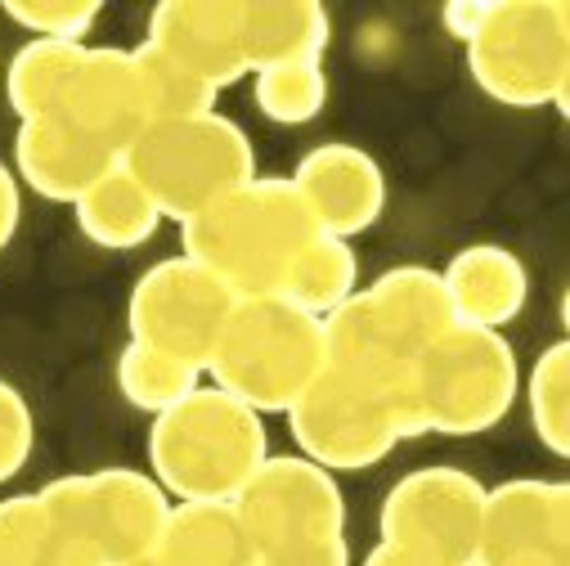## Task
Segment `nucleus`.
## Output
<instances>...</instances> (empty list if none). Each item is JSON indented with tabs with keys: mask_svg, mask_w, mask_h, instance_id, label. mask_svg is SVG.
I'll return each instance as SVG.
<instances>
[{
	"mask_svg": "<svg viewBox=\"0 0 570 566\" xmlns=\"http://www.w3.org/2000/svg\"><path fill=\"white\" fill-rule=\"evenodd\" d=\"M324 329V369L364 378V382H404L409 378V351L391 338V329L377 320V311L368 306L364 289L342 302L328 320H320Z\"/></svg>",
	"mask_w": 570,
	"mask_h": 566,
	"instance_id": "obj_20",
	"label": "nucleus"
},
{
	"mask_svg": "<svg viewBox=\"0 0 570 566\" xmlns=\"http://www.w3.org/2000/svg\"><path fill=\"white\" fill-rule=\"evenodd\" d=\"M297 441V455L337 472L377 468L395 446L422 437V422L404 382H364L337 369H320V378L283 413Z\"/></svg>",
	"mask_w": 570,
	"mask_h": 566,
	"instance_id": "obj_6",
	"label": "nucleus"
},
{
	"mask_svg": "<svg viewBox=\"0 0 570 566\" xmlns=\"http://www.w3.org/2000/svg\"><path fill=\"white\" fill-rule=\"evenodd\" d=\"M468 72L503 108H566L570 10L566 0H485Z\"/></svg>",
	"mask_w": 570,
	"mask_h": 566,
	"instance_id": "obj_8",
	"label": "nucleus"
},
{
	"mask_svg": "<svg viewBox=\"0 0 570 566\" xmlns=\"http://www.w3.org/2000/svg\"><path fill=\"white\" fill-rule=\"evenodd\" d=\"M360 566H450V562H436V557H422V553H404V548H395V544H373L368 553H364V562Z\"/></svg>",
	"mask_w": 570,
	"mask_h": 566,
	"instance_id": "obj_35",
	"label": "nucleus"
},
{
	"mask_svg": "<svg viewBox=\"0 0 570 566\" xmlns=\"http://www.w3.org/2000/svg\"><path fill=\"white\" fill-rule=\"evenodd\" d=\"M139 64V81H145V99H149V121L163 117H194V113H212L216 108V90L207 81H198L189 68H180L176 59H167L163 50H154L149 41H139L135 50Z\"/></svg>",
	"mask_w": 570,
	"mask_h": 566,
	"instance_id": "obj_28",
	"label": "nucleus"
},
{
	"mask_svg": "<svg viewBox=\"0 0 570 566\" xmlns=\"http://www.w3.org/2000/svg\"><path fill=\"white\" fill-rule=\"evenodd\" d=\"M234 302L238 297L216 274H207L198 261L180 252L149 265L135 279V289L126 297V329H130V342L139 347L207 369L234 315Z\"/></svg>",
	"mask_w": 570,
	"mask_h": 566,
	"instance_id": "obj_9",
	"label": "nucleus"
},
{
	"mask_svg": "<svg viewBox=\"0 0 570 566\" xmlns=\"http://www.w3.org/2000/svg\"><path fill=\"white\" fill-rule=\"evenodd\" d=\"M324 369V329L283 297H238L203 369L212 387L247 409L288 413Z\"/></svg>",
	"mask_w": 570,
	"mask_h": 566,
	"instance_id": "obj_5",
	"label": "nucleus"
},
{
	"mask_svg": "<svg viewBox=\"0 0 570 566\" xmlns=\"http://www.w3.org/2000/svg\"><path fill=\"white\" fill-rule=\"evenodd\" d=\"M126 566H158V557L149 553V557H135V562H126Z\"/></svg>",
	"mask_w": 570,
	"mask_h": 566,
	"instance_id": "obj_36",
	"label": "nucleus"
},
{
	"mask_svg": "<svg viewBox=\"0 0 570 566\" xmlns=\"http://www.w3.org/2000/svg\"><path fill=\"white\" fill-rule=\"evenodd\" d=\"M72 212H77V230L104 252H135L163 230L158 203L139 189V180L121 163L112 172H104L72 203Z\"/></svg>",
	"mask_w": 570,
	"mask_h": 566,
	"instance_id": "obj_21",
	"label": "nucleus"
},
{
	"mask_svg": "<svg viewBox=\"0 0 570 566\" xmlns=\"http://www.w3.org/2000/svg\"><path fill=\"white\" fill-rule=\"evenodd\" d=\"M121 167L158 203L163 221L185 225L256 176V149L234 117L212 108L194 117L149 121L126 145Z\"/></svg>",
	"mask_w": 570,
	"mask_h": 566,
	"instance_id": "obj_4",
	"label": "nucleus"
},
{
	"mask_svg": "<svg viewBox=\"0 0 570 566\" xmlns=\"http://www.w3.org/2000/svg\"><path fill=\"white\" fill-rule=\"evenodd\" d=\"M0 566H63L37 495L0 499Z\"/></svg>",
	"mask_w": 570,
	"mask_h": 566,
	"instance_id": "obj_29",
	"label": "nucleus"
},
{
	"mask_svg": "<svg viewBox=\"0 0 570 566\" xmlns=\"http://www.w3.org/2000/svg\"><path fill=\"white\" fill-rule=\"evenodd\" d=\"M59 117L121 158L130 139L149 126V99L135 55L117 46H86L59 99Z\"/></svg>",
	"mask_w": 570,
	"mask_h": 566,
	"instance_id": "obj_14",
	"label": "nucleus"
},
{
	"mask_svg": "<svg viewBox=\"0 0 570 566\" xmlns=\"http://www.w3.org/2000/svg\"><path fill=\"white\" fill-rule=\"evenodd\" d=\"M154 557L158 566H256L234 504H171Z\"/></svg>",
	"mask_w": 570,
	"mask_h": 566,
	"instance_id": "obj_22",
	"label": "nucleus"
},
{
	"mask_svg": "<svg viewBox=\"0 0 570 566\" xmlns=\"http://www.w3.org/2000/svg\"><path fill=\"white\" fill-rule=\"evenodd\" d=\"M355 293H360V256H355V247L346 238L315 234L297 252V261L288 265V274H283L274 297H283L311 320H328Z\"/></svg>",
	"mask_w": 570,
	"mask_h": 566,
	"instance_id": "obj_23",
	"label": "nucleus"
},
{
	"mask_svg": "<svg viewBox=\"0 0 570 566\" xmlns=\"http://www.w3.org/2000/svg\"><path fill=\"white\" fill-rule=\"evenodd\" d=\"M525 409L539 446L557 459L570 455V347L552 342L539 351V360L525 373Z\"/></svg>",
	"mask_w": 570,
	"mask_h": 566,
	"instance_id": "obj_26",
	"label": "nucleus"
},
{
	"mask_svg": "<svg viewBox=\"0 0 570 566\" xmlns=\"http://www.w3.org/2000/svg\"><path fill=\"white\" fill-rule=\"evenodd\" d=\"M472 566H570V486L548 477L485 486Z\"/></svg>",
	"mask_w": 570,
	"mask_h": 566,
	"instance_id": "obj_12",
	"label": "nucleus"
},
{
	"mask_svg": "<svg viewBox=\"0 0 570 566\" xmlns=\"http://www.w3.org/2000/svg\"><path fill=\"white\" fill-rule=\"evenodd\" d=\"M481 14H485V0H450V6L441 10V23L459 46H468L472 32L481 28Z\"/></svg>",
	"mask_w": 570,
	"mask_h": 566,
	"instance_id": "obj_34",
	"label": "nucleus"
},
{
	"mask_svg": "<svg viewBox=\"0 0 570 566\" xmlns=\"http://www.w3.org/2000/svg\"><path fill=\"white\" fill-rule=\"evenodd\" d=\"M117 163L121 158L112 149H104L99 139H90L86 130H77L59 113L19 121V135H14V176H19V185L41 194L46 203H68L72 207Z\"/></svg>",
	"mask_w": 570,
	"mask_h": 566,
	"instance_id": "obj_16",
	"label": "nucleus"
},
{
	"mask_svg": "<svg viewBox=\"0 0 570 566\" xmlns=\"http://www.w3.org/2000/svg\"><path fill=\"white\" fill-rule=\"evenodd\" d=\"M238 32L247 72L278 64H311L328 55L333 14L320 0H243Z\"/></svg>",
	"mask_w": 570,
	"mask_h": 566,
	"instance_id": "obj_18",
	"label": "nucleus"
},
{
	"mask_svg": "<svg viewBox=\"0 0 570 566\" xmlns=\"http://www.w3.org/2000/svg\"><path fill=\"white\" fill-rule=\"evenodd\" d=\"M293 189L306 203L311 221L328 238H360L368 234L382 212H386V172L377 158L346 139H328L315 145L297 167H293Z\"/></svg>",
	"mask_w": 570,
	"mask_h": 566,
	"instance_id": "obj_13",
	"label": "nucleus"
},
{
	"mask_svg": "<svg viewBox=\"0 0 570 566\" xmlns=\"http://www.w3.org/2000/svg\"><path fill=\"white\" fill-rule=\"evenodd\" d=\"M86 46H68V41H23L10 64H6V104L14 108L19 121L28 117H46V113H59V99L68 90V77L77 68Z\"/></svg>",
	"mask_w": 570,
	"mask_h": 566,
	"instance_id": "obj_24",
	"label": "nucleus"
},
{
	"mask_svg": "<svg viewBox=\"0 0 570 566\" xmlns=\"http://www.w3.org/2000/svg\"><path fill=\"white\" fill-rule=\"evenodd\" d=\"M19 221H23V194H19V176L14 167L0 163V252H6L19 234Z\"/></svg>",
	"mask_w": 570,
	"mask_h": 566,
	"instance_id": "obj_33",
	"label": "nucleus"
},
{
	"mask_svg": "<svg viewBox=\"0 0 570 566\" xmlns=\"http://www.w3.org/2000/svg\"><path fill=\"white\" fill-rule=\"evenodd\" d=\"M441 283L450 293V311L468 329L503 333L530 302V274L521 256L503 243H472L450 256L441 270Z\"/></svg>",
	"mask_w": 570,
	"mask_h": 566,
	"instance_id": "obj_17",
	"label": "nucleus"
},
{
	"mask_svg": "<svg viewBox=\"0 0 570 566\" xmlns=\"http://www.w3.org/2000/svg\"><path fill=\"white\" fill-rule=\"evenodd\" d=\"M256 566H351V539H324V544H306V548H283V553H265L256 557Z\"/></svg>",
	"mask_w": 570,
	"mask_h": 566,
	"instance_id": "obj_32",
	"label": "nucleus"
},
{
	"mask_svg": "<svg viewBox=\"0 0 570 566\" xmlns=\"http://www.w3.org/2000/svg\"><path fill=\"white\" fill-rule=\"evenodd\" d=\"M265 459V418L212 382L149 422V477L171 504H234Z\"/></svg>",
	"mask_w": 570,
	"mask_h": 566,
	"instance_id": "obj_2",
	"label": "nucleus"
},
{
	"mask_svg": "<svg viewBox=\"0 0 570 566\" xmlns=\"http://www.w3.org/2000/svg\"><path fill=\"white\" fill-rule=\"evenodd\" d=\"M315 234L288 176H252L180 225L185 256L216 274L234 297H274Z\"/></svg>",
	"mask_w": 570,
	"mask_h": 566,
	"instance_id": "obj_1",
	"label": "nucleus"
},
{
	"mask_svg": "<svg viewBox=\"0 0 570 566\" xmlns=\"http://www.w3.org/2000/svg\"><path fill=\"white\" fill-rule=\"evenodd\" d=\"M63 566H126L149 557L171 517V495L139 468L68 472L37 490Z\"/></svg>",
	"mask_w": 570,
	"mask_h": 566,
	"instance_id": "obj_3",
	"label": "nucleus"
},
{
	"mask_svg": "<svg viewBox=\"0 0 570 566\" xmlns=\"http://www.w3.org/2000/svg\"><path fill=\"white\" fill-rule=\"evenodd\" d=\"M203 387V369L185 364V360H171L163 351H149L139 342H126L121 355H117V391L130 409L139 413H167L171 404H180L189 391Z\"/></svg>",
	"mask_w": 570,
	"mask_h": 566,
	"instance_id": "obj_25",
	"label": "nucleus"
},
{
	"mask_svg": "<svg viewBox=\"0 0 570 566\" xmlns=\"http://www.w3.org/2000/svg\"><path fill=\"white\" fill-rule=\"evenodd\" d=\"M99 14H104L99 0H6V19L19 23L32 41L86 46Z\"/></svg>",
	"mask_w": 570,
	"mask_h": 566,
	"instance_id": "obj_30",
	"label": "nucleus"
},
{
	"mask_svg": "<svg viewBox=\"0 0 570 566\" xmlns=\"http://www.w3.org/2000/svg\"><path fill=\"white\" fill-rule=\"evenodd\" d=\"M234 513L256 557L346 535V495L337 477L302 455H269L234 495Z\"/></svg>",
	"mask_w": 570,
	"mask_h": 566,
	"instance_id": "obj_10",
	"label": "nucleus"
},
{
	"mask_svg": "<svg viewBox=\"0 0 570 566\" xmlns=\"http://www.w3.org/2000/svg\"><path fill=\"white\" fill-rule=\"evenodd\" d=\"M409 396L422 422V437L494 432L521 396V364L508 333L454 324L445 338L413 355Z\"/></svg>",
	"mask_w": 570,
	"mask_h": 566,
	"instance_id": "obj_7",
	"label": "nucleus"
},
{
	"mask_svg": "<svg viewBox=\"0 0 570 566\" xmlns=\"http://www.w3.org/2000/svg\"><path fill=\"white\" fill-rule=\"evenodd\" d=\"M238 23L243 0H163L149 14L145 41L220 95L247 77Z\"/></svg>",
	"mask_w": 570,
	"mask_h": 566,
	"instance_id": "obj_15",
	"label": "nucleus"
},
{
	"mask_svg": "<svg viewBox=\"0 0 570 566\" xmlns=\"http://www.w3.org/2000/svg\"><path fill=\"white\" fill-rule=\"evenodd\" d=\"M0 77H6V68H0Z\"/></svg>",
	"mask_w": 570,
	"mask_h": 566,
	"instance_id": "obj_37",
	"label": "nucleus"
},
{
	"mask_svg": "<svg viewBox=\"0 0 570 566\" xmlns=\"http://www.w3.org/2000/svg\"><path fill=\"white\" fill-rule=\"evenodd\" d=\"M256 113L274 126H306L328 108V72L324 59L311 64H278L252 72Z\"/></svg>",
	"mask_w": 570,
	"mask_h": 566,
	"instance_id": "obj_27",
	"label": "nucleus"
},
{
	"mask_svg": "<svg viewBox=\"0 0 570 566\" xmlns=\"http://www.w3.org/2000/svg\"><path fill=\"white\" fill-rule=\"evenodd\" d=\"M481 513L485 486L468 468H413L386 490L377 508V539L450 566H472Z\"/></svg>",
	"mask_w": 570,
	"mask_h": 566,
	"instance_id": "obj_11",
	"label": "nucleus"
},
{
	"mask_svg": "<svg viewBox=\"0 0 570 566\" xmlns=\"http://www.w3.org/2000/svg\"><path fill=\"white\" fill-rule=\"evenodd\" d=\"M37 446V418L32 404L23 400V391L14 382L0 378V486L14 481Z\"/></svg>",
	"mask_w": 570,
	"mask_h": 566,
	"instance_id": "obj_31",
	"label": "nucleus"
},
{
	"mask_svg": "<svg viewBox=\"0 0 570 566\" xmlns=\"http://www.w3.org/2000/svg\"><path fill=\"white\" fill-rule=\"evenodd\" d=\"M364 297L377 311V320L391 329V338L409 351V360L459 324L450 311L441 270L432 265H391L368 283Z\"/></svg>",
	"mask_w": 570,
	"mask_h": 566,
	"instance_id": "obj_19",
	"label": "nucleus"
}]
</instances>
